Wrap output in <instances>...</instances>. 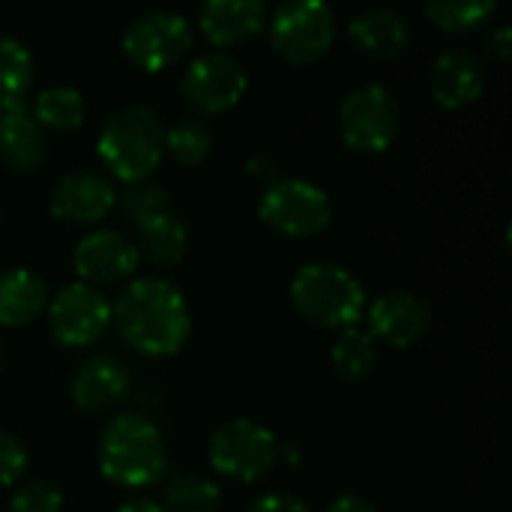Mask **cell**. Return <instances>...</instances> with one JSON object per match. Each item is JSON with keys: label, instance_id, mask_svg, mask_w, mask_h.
Returning <instances> with one entry per match:
<instances>
[{"label": "cell", "instance_id": "1", "mask_svg": "<svg viewBox=\"0 0 512 512\" xmlns=\"http://www.w3.org/2000/svg\"><path fill=\"white\" fill-rule=\"evenodd\" d=\"M111 318L126 345L153 360L174 357L192 336V312L183 291L156 276L129 282L117 294Z\"/></svg>", "mask_w": 512, "mask_h": 512}, {"label": "cell", "instance_id": "2", "mask_svg": "<svg viewBox=\"0 0 512 512\" xmlns=\"http://www.w3.org/2000/svg\"><path fill=\"white\" fill-rule=\"evenodd\" d=\"M99 471L123 489H144L165 477L168 447L153 420L135 411L114 414L99 435Z\"/></svg>", "mask_w": 512, "mask_h": 512}, {"label": "cell", "instance_id": "3", "mask_svg": "<svg viewBox=\"0 0 512 512\" xmlns=\"http://www.w3.org/2000/svg\"><path fill=\"white\" fill-rule=\"evenodd\" d=\"M96 153L102 165L126 186L150 180L165 156V126L153 108L123 105L105 120Z\"/></svg>", "mask_w": 512, "mask_h": 512}, {"label": "cell", "instance_id": "4", "mask_svg": "<svg viewBox=\"0 0 512 512\" xmlns=\"http://www.w3.org/2000/svg\"><path fill=\"white\" fill-rule=\"evenodd\" d=\"M288 294L297 315L321 330H351L366 312L363 282L330 261H315L297 270Z\"/></svg>", "mask_w": 512, "mask_h": 512}, {"label": "cell", "instance_id": "5", "mask_svg": "<svg viewBox=\"0 0 512 512\" xmlns=\"http://www.w3.org/2000/svg\"><path fill=\"white\" fill-rule=\"evenodd\" d=\"M207 459L210 468L225 480L258 483L276 468L279 441L267 426L237 417L213 429L207 441Z\"/></svg>", "mask_w": 512, "mask_h": 512}, {"label": "cell", "instance_id": "6", "mask_svg": "<svg viewBox=\"0 0 512 512\" xmlns=\"http://www.w3.org/2000/svg\"><path fill=\"white\" fill-rule=\"evenodd\" d=\"M258 216L270 231L291 240H306L330 228L333 204L318 183L288 177V180H273L261 192Z\"/></svg>", "mask_w": 512, "mask_h": 512}, {"label": "cell", "instance_id": "7", "mask_svg": "<svg viewBox=\"0 0 512 512\" xmlns=\"http://www.w3.org/2000/svg\"><path fill=\"white\" fill-rule=\"evenodd\" d=\"M267 27L273 51L294 66L318 63L336 42V12L324 0H288Z\"/></svg>", "mask_w": 512, "mask_h": 512}, {"label": "cell", "instance_id": "8", "mask_svg": "<svg viewBox=\"0 0 512 512\" xmlns=\"http://www.w3.org/2000/svg\"><path fill=\"white\" fill-rule=\"evenodd\" d=\"M402 132V105L384 84H363L339 105V135L357 153H384Z\"/></svg>", "mask_w": 512, "mask_h": 512}, {"label": "cell", "instance_id": "9", "mask_svg": "<svg viewBox=\"0 0 512 512\" xmlns=\"http://www.w3.org/2000/svg\"><path fill=\"white\" fill-rule=\"evenodd\" d=\"M249 87L246 69L228 51H210L189 63L180 81L183 102L198 117H216L231 111Z\"/></svg>", "mask_w": 512, "mask_h": 512}, {"label": "cell", "instance_id": "10", "mask_svg": "<svg viewBox=\"0 0 512 512\" xmlns=\"http://www.w3.org/2000/svg\"><path fill=\"white\" fill-rule=\"evenodd\" d=\"M192 48V27L180 12L150 9L123 30V54L144 72H165Z\"/></svg>", "mask_w": 512, "mask_h": 512}, {"label": "cell", "instance_id": "11", "mask_svg": "<svg viewBox=\"0 0 512 512\" xmlns=\"http://www.w3.org/2000/svg\"><path fill=\"white\" fill-rule=\"evenodd\" d=\"M45 315L51 336L63 348H90L111 324V303L99 288L72 282L57 291V297L45 306Z\"/></svg>", "mask_w": 512, "mask_h": 512}, {"label": "cell", "instance_id": "12", "mask_svg": "<svg viewBox=\"0 0 512 512\" xmlns=\"http://www.w3.org/2000/svg\"><path fill=\"white\" fill-rule=\"evenodd\" d=\"M138 249L135 243L114 228H96L84 234L72 249V267L84 285H117L138 270Z\"/></svg>", "mask_w": 512, "mask_h": 512}, {"label": "cell", "instance_id": "13", "mask_svg": "<svg viewBox=\"0 0 512 512\" xmlns=\"http://www.w3.org/2000/svg\"><path fill=\"white\" fill-rule=\"evenodd\" d=\"M432 321V306L411 291H384L369 306V336L399 351L423 342Z\"/></svg>", "mask_w": 512, "mask_h": 512}, {"label": "cell", "instance_id": "14", "mask_svg": "<svg viewBox=\"0 0 512 512\" xmlns=\"http://www.w3.org/2000/svg\"><path fill=\"white\" fill-rule=\"evenodd\" d=\"M117 207V192L105 174L72 171L48 192V213L66 225H96Z\"/></svg>", "mask_w": 512, "mask_h": 512}, {"label": "cell", "instance_id": "15", "mask_svg": "<svg viewBox=\"0 0 512 512\" xmlns=\"http://www.w3.org/2000/svg\"><path fill=\"white\" fill-rule=\"evenodd\" d=\"M129 384L132 378L123 363H117L114 357H90L72 372L69 396L81 414L99 417L123 405V399L129 396Z\"/></svg>", "mask_w": 512, "mask_h": 512}, {"label": "cell", "instance_id": "16", "mask_svg": "<svg viewBox=\"0 0 512 512\" xmlns=\"http://www.w3.org/2000/svg\"><path fill=\"white\" fill-rule=\"evenodd\" d=\"M483 87H486V69L474 51L447 48L444 54L435 57L429 72V90L441 108L447 111L465 108L480 99Z\"/></svg>", "mask_w": 512, "mask_h": 512}, {"label": "cell", "instance_id": "17", "mask_svg": "<svg viewBox=\"0 0 512 512\" xmlns=\"http://www.w3.org/2000/svg\"><path fill=\"white\" fill-rule=\"evenodd\" d=\"M267 3L261 0H207L198 9L201 33L216 48H237L267 27Z\"/></svg>", "mask_w": 512, "mask_h": 512}, {"label": "cell", "instance_id": "18", "mask_svg": "<svg viewBox=\"0 0 512 512\" xmlns=\"http://www.w3.org/2000/svg\"><path fill=\"white\" fill-rule=\"evenodd\" d=\"M348 39L360 54L372 60H396L411 45V21L390 6L363 9L351 18Z\"/></svg>", "mask_w": 512, "mask_h": 512}, {"label": "cell", "instance_id": "19", "mask_svg": "<svg viewBox=\"0 0 512 512\" xmlns=\"http://www.w3.org/2000/svg\"><path fill=\"white\" fill-rule=\"evenodd\" d=\"M48 159V135L27 105L0 111V162L12 171H39Z\"/></svg>", "mask_w": 512, "mask_h": 512}, {"label": "cell", "instance_id": "20", "mask_svg": "<svg viewBox=\"0 0 512 512\" xmlns=\"http://www.w3.org/2000/svg\"><path fill=\"white\" fill-rule=\"evenodd\" d=\"M48 306V285L27 267H12L0 273V324L27 327Z\"/></svg>", "mask_w": 512, "mask_h": 512}, {"label": "cell", "instance_id": "21", "mask_svg": "<svg viewBox=\"0 0 512 512\" xmlns=\"http://www.w3.org/2000/svg\"><path fill=\"white\" fill-rule=\"evenodd\" d=\"M135 249L153 267L171 270V267H177L186 258L189 231H186V225L174 213H168V216H159V219H153V222L138 228V246Z\"/></svg>", "mask_w": 512, "mask_h": 512}, {"label": "cell", "instance_id": "22", "mask_svg": "<svg viewBox=\"0 0 512 512\" xmlns=\"http://www.w3.org/2000/svg\"><path fill=\"white\" fill-rule=\"evenodd\" d=\"M330 363H333V372H336L339 381L360 384L378 366V342L369 333L357 330V327L342 330L339 339L330 348Z\"/></svg>", "mask_w": 512, "mask_h": 512}, {"label": "cell", "instance_id": "23", "mask_svg": "<svg viewBox=\"0 0 512 512\" xmlns=\"http://www.w3.org/2000/svg\"><path fill=\"white\" fill-rule=\"evenodd\" d=\"M36 123L42 129H51V132H72L84 123V114H87V105H84V96L81 90L69 87V84H54V87H45L36 102H33V111Z\"/></svg>", "mask_w": 512, "mask_h": 512}, {"label": "cell", "instance_id": "24", "mask_svg": "<svg viewBox=\"0 0 512 512\" xmlns=\"http://www.w3.org/2000/svg\"><path fill=\"white\" fill-rule=\"evenodd\" d=\"M30 81H33L30 51L15 36L0 33V111L24 105Z\"/></svg>", "mask_w": 512, "mask_h": 512}, {"label": "cell", "instance_id": "25", "mask_svg": "<svg viewBox=\"0 0 512 512\" xmlns=\"http://www.w3.org/2000/svg\"><path fill=\"white\" fill-rule=\"evenodd\" d=\"M165 504L171 512H219L222 489L204 474L180 471L165 483Z\"/></svg>", "mask_w": 512, "mask_h": 512}, {"label": "cell", "instance_id": "26", "mask_svg": "<svg viewBox=\"0 0 512 512\" xmlns=\"http://www.w3.org/2000/svg\"><path fill=\"white\" fill-rule=\"evenodd\" d=\"M165 153L177 165L195 168L213 153V129L201 117L177 120L171 129H165Z\"/></svg>", "mask_w": 512, "mask_h": 512}, {"label": "cell", "instance_id": "27", "mask_svg": "<svg viewBox=\"0 0 512 512\" xmlns=\"http://www.w3.org/2000/svg\"><path fill=\"white\" fill-rule=\"evenodd\" d=\"M495 0H432L426 18L444 33H471L495 15Z\"/></svg>", "mask_w": 512, "mask_h": 512}, {"label": "cell", "instance_id": "28", "mask_svg": "<svg viewBox=\"0 0 512 512\" xmlns=\"http://www.w3.org/2000/svg\"><path fill=\"white\" fill-rule=\"evenodd\" d=\"M117 204L120 210L126 213L129 222H135L138 228L159 219V216H168L174 213V198L171 192L162 186V183H153V180H141V183H129L120 195H117Z\"/></svg>", "mask_w": 512, "mask_h": 512}, {"label": "cell", "instance_id": "29", "mask_svg": "<svg viewBox=\"0 0 512 512\" xmlns=\"http://www.w3.org/2000/svg\"><path fill=\"white\" fill-rule=\"evenodd\" d=\"M9 512H63V492L51 480H27L9 498Z\"/></svg>", "mask_w": 512, "mask_h": 512}, {"label": "cell", "instance_id": "30", "mask_svg": "<svg viewBox=\"0 0 512 512\" xmlns=\"http://www.w3.org/2000/svg\"><path fill=\"white\" fill-rule=\"evenodd\" d=\"M27 471V447L6 429H0V486H12Z\"/></svg>", "mask_w": 512, "mask_h": 512}, {"label": "cell", "instance_id": "31", "mask_svg": "<svg viewBox=\"0 0 512 512\" xmlns=\"http://www.w3.org/2000/svg\"><path fill=\"white\" fill-rule=\"evenodd\" d=\"M246 512H312L309 504L297 495H288V492H270L264 498H258Z\"/></svg>", "mask_w": 512, "mask_h": 512}, {"label": "cell", "instance_id": "32", "mask_svg": "<svg viewBox=\"0 0 512 512\" xmlns=\"http://www.w3.org/2000/svg\"><path fill=\"white\" fill-rule=\"evenodd\" d=\"M276 159H273V153H252L249 159H246V174H252L255 180H264L267 186L276 180Z\"/></svg>", "mask_w": 512, "mask_h": 512}, {"label": "cell", "instance_id": "33", "mask_svg": "<svg viewBox=\"0 0 512 512\" xmlns=\"http://www.w3.org/2000/svg\"><path fill=\"white\" fill-rule=\"evenodd\" d=\"M489 45H492V51H495V57H498V63L501 66H507L512 60V30L507 24H501L492 36H489Z\"/></svg>", "mask_w": 512, "mask_h": 512}, {"label": "cell", "instance_id": "34", "mask_svg": "<svg viewBox=\"0 0 512 512\" xmlns=\"http://www.w3.org/2000/svg\"><path fill=\"white\" fill-rule=\"evenodd\" d=\"M327 512H378L375 510V504L369 501V498H363V495H342V498H336Z\"/></svg>", "mask_w": 512, "mask_h": 512}, {"label": "cell", "instance_id": "35", "mask_svg": "<svg viewBox=\"0 0 512 512\" xmlns=\"http://www.w3.org/2000/svg\"><path fill=\"white\" fill-rule=\"evenodd\" d=\"M114 512H165L159 504H153V501H144V498H138V501H126V504H120Z\"/></svg>", "mask_w": 512, "mask_h": 512}, {"label": "cell", "instance_id": "36", "mask_svg": "<svg viewBox=\"0 0 512 512\" xmlns=\"http://www.w3.org/2000/svg\"><path fill=\"white\" fill-rule=\"evenodd\" d=\"M279 456H285L288 465H300V450H294V447H288V444H285V447L279 444Z\"/></svg>", "mask_w": 512, "mask_h": 512}, {"label": "cell", "instance_id": "37", "mask_svg": "<svg viewBox=\"0 0 512 512\" xmlns=\"http://www.w3.org/2000/svg\"><path fill=\"white\" fill-rule=\"evenodd\" d=\"M0 369H3V345H0Z\"/></svg>", "mask_w": 512, "mask_h": 512}, {"label": "cell", "instance_id": "38", "mask_svg": "<svg viewBox=\"0 0 512 512\" xmlns=\"http://www.w3.org/2000/svg\"><path fill=\"white\" fill-rule=\"evenodd\" d=\"M0 219H3V210H0Z\"/></svg>", "mask_w": 512, "mask_h": 512}]
</instances>
